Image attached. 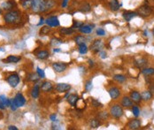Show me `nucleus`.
Returning a JSON list of instances; mask_svg holds the SVG:
<instances>
[{
	"mask_svg": "<svg viewBox=\"0 0 154 130\" xmlns=\"http://www.w3.org/2000/svg\"><path fill=\"white\" fill-rule=\"evenodd\" d=\"M4 20L6 24L13 25L19 23L20 20V13L18 10H12L9 11L4 15Z\"/></svg>",
	"mask_w": 154,
	"mask_h": 130,
	"instance_id": "f257e3e1",
	"label": "nucleus"
},
{
	"mask_svg": "<svg viewBox=\"0 0 154 130\" xmlns=\"http://www.w3.org/2000/svg\"><path fill=\"white\" fill-rule=\"evenodd\" d=\"M31 10L35 14L46 13V0H32Z\"/></svg>",
	"mask_w": 154,
	"mask_h": 130,
	"instance_id": "f03ea898",
	"label": "nucleus"
},
{
	"mask_svg": "<svg viewBox=\"0 0 154 130\" xmlns=\"http://www.w3.org/2000/svg\"><path fill=\"white\" fill-rule=\"evenodd\" d=\"M123 109L120 104H113L110 109V114L115 119H120L123 115Z\"/></svg>",
	"mask_w": 154,
	"mask_h": 130,
	"instance_id": "7ed1b4c3",
	"label": "nucleus"
},
{
	"mask_svg": "<svg viewBox=\"0 0 154 130\" xmlns=\"http://www.w3.org/2000/svg\"><path fill=\"white\" fill-rule=\"evenodd\" d=\"M137 14H139L140 16H142L143 18H146L149 17L151 14H152V8L150 5H142L137 9Z\"/></svg>",
	"mask_w": 154,
	"mask_h": 130,
	"instance_id": "20e7f679",
	"label": "nucleus"
},
{
	"mask_svg": "<svg viewBox=\"0 0 154 130\" xmlns=\"http://www.w3.org/2000/svg\"><path fill=\"white\" fill-rule=\"evenodd\" d=\"M6 81L12 88H16L20 83V77L17 74H12L7 77Z\"/></svg>",
	"mask_w": 154,
	"mask_h": 130,
	"instance_id": "39448f33",
	"label": "nucleus"
},
{
	"mask_svg": "<svg viewBox=\"0 0 154 130\" xmlns=\"http://www.w3.org/2000/svg\"><path fill=\"white\" fill-rule=\"evenodd\" d=\"M103 47H104V43L102 40H95L90 44V50L93 52H98V51H101Z\"/></svg>",
	"mask_w": 154,
	"mask_h": 130,
	"instance_id": "423d86ee",
	"label": "nucleus"
},
{
	"mask_svg": "<svg viewBox=\"0 0 154 130\" xmlns=\"http://www.w3.org/2000/svg\"><path fill=\"white\" fill-rule=\"evenodd\" d=\"M52 69L54 70V72L56 73H63L66 70V64L65 63H61V62H56L52 64Z\"/></svg>",
	"mask_w": 154,
	"mask_h": 130,
	"instance_id": "0eeeda50",
	"label": "nucleus"
},
{
	"mask_svg": "<svg viewBox=\"0 0 154 130\" xmlns=\"http://www.w3.org/2000/svg\"><path fill=\"white\" fill-rule=\"evenodd\" d=\"M45 23L48 26H50L51 28H56L60 25V20H58V18L57 16H51L45 20Z\"/></svg>",
	"mask_w": 154,
	"mask_h": 130,
	"instance_id": "6e6552de",
	"label": "nucleus"
},
{
	"mask_svg": "<svg viewBox=\"0 0 154 130\" xmlns=\"http://www.w3.org/2000/svg\"><path fill=\"white\" fill-rule=\"evenodd\" d=\"M14 99V102H15V104H16V105L18 106V107H22V106H24L25 104H26L25 98L23 97V95H22V94H20V93H18Z\"/></svg>",
	"mask_w": 154,
	"mask_h": 130,
	"instance_id": "1a4fd4ad",
	"label": "nucleus"
},
{
	"mask_svg": "<svg viewBox=\"0 0 154 130\" xmlns=\"http://www.w3.org/2000/svg\"><path fill=\"white\" fill-rule=\"evenodd\" d=\"M138 14L136 12H132V11H125L122 14V17L126 21H130L133 18L136 17Z\"/></svg>",
	"mask_w": 154,
	"mask_h": 130,
	"instance_id": "9d476101",
	"label": "nucleus"
},
{
	"mask_svg": "<svg viewBox=\"0 0 154 130\" xmlns=\"http://www.w3.org/2000/svg\"><path fill=\"white\" fill-rule=\"evenodd\" d=\"M135 66L138 68H141V69H143L145 67L147 66L148 65V61L147 60H145V58H136V60H135Z\"/></svg>",
	"mask_w": 154,
	"mask_h": 130,
	"instance_id": "9b49d317",
	"label": "nucleus"
},
{
	"mask_svg": "<svg viewBox=\"0 0 154 130\" xmlns=\"http://www.w3.org/2000/svg\"><path fill=\"white\" fill-rule=\"evenodd\" d=\"M56 90L60 93H64L71 89V85L67 83H58L56 85Z\"/></svg>",
	"mask_w": 154,
	"mask_h": 130,
	"instance_id": "f8f14e48",
	"label": "nucleus"
},
{
	"mask_svg": "<svg viewBox=\"0 0 154 130\" xmlns=\"http://www.w3.org/2000/svg\"><path fill=\"white\" fill-rule=\"evenodd\" d=\"M14 5H15V2L12 1V0H7V1H5L1 4V7L5 11H12L14 9Z\"/></svg>",
	"mask_w": 154,
	"mask_h": 130,
	"instance_id": "ddd939ff",
	"label": "nucleus"
},
{
	"mask_svg": "<svg viewBox=\"0 0 154 130\" xmlns=\"http://www.w3.org/2000/svg\"><path fill=\"white\" fill-rule=\"evenodd\" d=\"M108 92H109V95H110L111 98L114 99V100L117 99L118 98L120 97V95H121V91H120V89H118L117 87H112L108 90Z\"/></svg>",
	"mask_w": 154,
	"mask_h": 130,
	"instance_id": "4468645a",
	"label": "nucleus"
},
{
	"mask_svg": "<svg viewBox=\"0 0 154 130\" xmlns=\"http://www.w3.org/2000/svg\"><path fill=\"white\" fill-rule=\"evenodd\" d=\"M67 102L70 104V105L72 106H76L77 102L80 100L79 97L76 95V94H70V95L67 96Z\"/></svg>",
	"mask_w": 154,
	"mask_h": 130,
	"instance_id": "2eb2a0df",
	"label": "nucleus"
},
{
	"mask_svg": "<svg viewBox=\"0 0 154 130\" xmlns=\"http://www.w3.org/2000/svg\"><path fill=\"white\" fill-rule=\"evenodd\" d=\"M53 89V85L52 84V82L50 81H44L41 85V90L43 92H51Z\"/></svg>",
	"mask_w": 154,
	"mask_h": 130,
	"instance_id": "dca6fc26",
	"label": "nucleus"
},
{
	"mask_svg": "<svg viewBox=\"0 0 154 130\" xmlns=\"http://www.w3.org/2000/svg\"><path fill=\"white\" fill-rule=\"evenodd\" d=\"M35 56H37V58H38V60H44L50 57V52L48 51L43 50V51H39L37 52H35Z\"/></svg>",
	"mask_w": 154,
	"mask_h": 130,
	"instance_id": "f3484780",
	"label": "nucleus"
},
{
	"mask_svg": "<svg viewBox=\"0 0 154 130\" xmlns=\"http://www.w3.org/2000/svg\"><path fill=\"white\" fill-rule=\"evenodd\" d=\"M141 124H142L141 121H139V120H137V119H135V120H132V121H130L128 122V127L129 129H134V130H135V129L140 128Z\"/></svg>",
	"mask_w": 154,
	"mask_h": 130,
	"instance_id": "a211bd4d",
	"label": "nucleus"
},
{
	"mask_svg": "<svg viewBox=\"0 0 154 130\" xmlns=\"http://www.w3.org/2000/svg\"><path fill=\"white\" fill-rule=\"evenodd\" d=\"M93 25H90V24H83L80 28L79 31L82 34H90L93 30Z\"/></svg>",
	"mask_w": 154,
	"mask_h": 130,
	"instance_id": "6ab92c4d",
	"label": "nucleus"
},
{
	"mask_svg": "<svg viewBox=\"0 0 154 130\" xmlns=\"http://www.w3.org/2000/svg\"><path fill=\"white\" fill-rule=\"evenodd\" d=\"M130 98H131L132 101H134L135 103H140L142 98H141V94L137 91L133 90L131 93H130Z\"/></svg>",
	"mask_w": 154,
	"mask_h": 130,
	"instance_id": "aec40b11",
	"label": "nucleus"
},
{
	"mask_svg": "<svg viewBox=\"0 0 154 130\" xmlns=\"http://www.w3.org/2000/svg\"><path fill=\"white\" fill-rule=\"evenodd\" d=\"M110 9L113 11V12H116L120 9L121 7V5L118 2V0H110L109 1V4H108Z\"/></svg>",
	"mask_w": 154,
	"mask_h": 130,
	"instance_id": "412c9836",
	"label": "nucleus"
},
{
	"mask_svg": "<svg viewBox=\"0 0 154 130\" xmlns=\"http://www.w3.org/2000/svg\"><path fill=\"white\" fill-rule=\"evenodd\" d=\"M121 105L123 107L129 108V107H131V106H133V101L128 97H124L121 100Z\"/></svg>",
	"mask_w": 154,
	"mask_h": 130,
	"instance_id": "4be33fe9",
	"label": "nucleus"
},
{
	"mask_svg": "<svg viewBox=\"0 0 154 130\" xmlns=\"http://www.w3.org/2000/svg\"><path fill=\"white\" fill-rule=\"evenodd\" d=\"M40 94V86L39 84H35L31 89V97L33 98H37Z\"/></svg>",
	"mask_w": 154,
	"mask_h": 130,
	"instance_id": "5701e85b",
	"label": "nucleus"
},
{
	"mask_svg": "<svg viewBox=\"0 0 154 130\" xmlns=\"http://www.w3.org/2000/svg\"><path fill=\"white\" fill-rule=\"evenodd\" d=\"M90 10H91V6L88 2L82 3L79 8V11L81 12V13H89V12H90Z\"/></svg>",
	"mask_w": 154,
	"mask_h": 130,
	"instance_id": "b1692460",
	"label": "nucleus"
},
{
	"mask_svg": "<svg viewBox=\"0 0 154 130\" xmlns=\"http://www.w3.org/2000/svg\"><path fill=\"white\" fill-rule=\"evenodd\" d=\"M141 98H142V100H145V101L151 100L152 98V94L149 90L143 91L141 93Z\"/></svg>",
	"mask_w": 154,
	"mask_h": 130,
	"instance_id": "393cba45",
	"label": "nucleus"
},
{
	"mask_svg": "<svg viewBox=\"0 0 154 130\" xmlns=\"http://www.w3.org/2000/svg\"><path fill=\"white\" fill-rule=\"evenodd\" d=\"M20 60H21V58H20V57L10 55V56H8V57L5 58V61L7 62V63H18Z\"/></svg>",
	"mask_w": 154,
	"mask_h": 130,
	"instance_id": "a878e982",
	"label": "nucleus"
},
{
	"mask_svg": "<svg viewBox=\"0 0 154 130\" xmlns=\"http://www.w3.org/2000/svg\"><path fill=\"white\" fill-rule=\"evenodd\" d=\"M75 32V29L73 28H61L60 29V33L64 35H70Z\"/></svg>",
	"mask_w": 154,
	"mask_h": 130,
	"instance_id": "bb28decb",
	"label": "nucleus"
},
{
	"mask_svg": "<svg viewBox=\"0 0 154 130\" xmlns=\"http://www.w3.org/2000/svg\"><path fill=\"white\" fill-rule=\"evenodd\" d=\"M40 79V76L38 75V74L37 73H30V74H28V76H27V80L28 81H33V82H35V81H37L38 80Z\"/></svg>",
	"mask_w": 154,
	"mask_h": 130,
	"instance_id": "cd10ccee",
	"label": "nucleus"
},
{
	"mask_svg": "<svg viewBox=\"0 0 154 130\" xmlns=\"http://www.w3.org/2000/svg\"><path fill=\"white\" fill-rule=\"evenodd\" d=\"M75 42L77 45H81L87 42V38L83 37V35H77V37H75Z\"/></svg>",
	"mask_w": 154,
	"mask_h": 130,
	"instance_id": "c85d7f7f",
	"label": "nucleus"
},
{
	"mask_svg": "<svg viewBox=\"0 0 154 130\" xmlns=\"http://www.w3.org/2000/svg\"><path fill=\"white\" fill-rule=\"evenodd\" d=\"M51 32V27L50 26H44L42 27V28L39 31V35H49V33Z\"/></svg>",
	"mask_w": 154,
	"mask_h": 130,
	"instance_id": "c756f323",
	"label": "nucleus"
},
{
	"mask_svg": "<svg viewBox=\"0 0 154 130\" xmlns=\"http://www.w3.org/2000/svg\"><path fill=\"white\" fill-rule=\"evenodd\" d=\"M142 74H145V75H153L154 74V68L152 67H145L143 68V70H142Z\"/></svg>",
	"mask_w": 154,
	"mask_h": 130,
	"instance_id": "7c9ffc66",
	"label": "nucleus"
},
{
	"mask_svg": "<svg viewBox=\"0 0 154 130\" xmlns=\"http://www.w3.org/2000/svg\"><path fill=\"white\" fill-rule=\"evenodd\" d=\"M90 127H92V128H98V127H100L101 122L98 119H92L90 121Z\"/></svg>",
	"mask_w": 154,
	"mask_h": 130,
	"instance_id": "2f4dec72",
	"label": "nucleus"
},
{
	"mask_svg": "<svg viewBox=\"0 0 154 130\" xmlns=\"http://www.w3.org/2000/svg\"><path fill=\"white\" fill-rule=\"evenodd\" d=\"M10 101L11 100H9L5 96H4V95L0 96V102H1L5 106V107H9V106H10Z\"/></svg>",
	"mask_w": 154,
	"mask_h": 130,
	"instance_id": "473e14b6",
	"label": "nucleus"
},
{
	"mask_svg": "<svg viewBox=\"0 0 154 130\" xmlns=\"http://www.w3.org/2000/svg\"><path fill=\"white\" fill-rule=\"evenodd\" d=\"M55 6L54 0H46V12L52 10Z\"/></svg>",
	"mask_w": 154,
	"mask_h": 130,
	"instance_id": "72a5a7b5",
	"label": "nucleus"
},
{
	"mask_svg": "<svg viewBox=\"0 0 154 130\" xmlns=\"http://www.w3.org/2000/svg\"><path fill=\"white\" fill-rule=\"evenodd\" d=\"M31 5H32V0H22L21 1V5L24 9L31 8Z\"/></svg>",
	"mask_w": 154,
	"mask_h": 130,
	"instance_id": "f704fd0d",
	"label": "nucleus"
},
{
	"mask_svg": "<svg viewBox=\"0 0 154 130\" xmlns=\"http://www.w3.org/2000/svg\"><path fill=\"white\" fill-rule=\"evenodd\" d=\"M113 79L118 81V82H120V83H122V82H124L126 81V77L122 74H115L113 76Z\"/></svg>",
	"mask_w": 154,
	"mask_h": 130,
	"instance_id": "c9c22d12",
	"label": "nucleus"
},
{
	"mask_svg": "<svg viewBox=\"0 0 154 130\" xmlns=\"http://www.w3.org/2000/svg\"><path fill=\"white\" fill-rule=\"evenodd\" d=\"M79 52L81 54H86L88 52V47L85 43L79 45Z\"/></svg>",
	"mask_w": 154,
	"mask_h": 130,
	"instance_id": "e433bc0d",
	"label": "nucleus"
},
{
	"mask_svg": "<svg viewBox=\"0 0 154 130\" xmlns=\"http://www.w3.org/2000/svg\"><path fill=\"white\" fill-rule=\"evenodd\" d=\"M98 117L99 120L104 121V120H107V119H108L109 114H108V112H101L98 113Z\"/></svg>",
	"mask_w": 154,
	"mask_h": 130,
	"instance_id": "4c0bfd02",
	"label": "nucleus"
},
{
	"mask_svg": "<svg viewBox=\"0 0 154 130\" xmlns=\"http://www.w3.org/2000/svg\"><path fill=\"white\" fill-rule=\"evenodd\" d=\"M84 23L83 22H81V21H77V20H74V23H73V26L72 28L75 29V28H80L82 25H83Z\"/></svg>",
	"mask_w": 154,
	"mask_h": 130,
	"instance_id": "58836bf2",
	"label": "nucleus"
},
{
	"mask_svg": "<svg viewBox=\"0 0 154 130\" xmlns=\"http://www.w3.org/2000/svg\"><path fill=\"white\" fill-rule=\"evenodd\" d=\"M91 102H92V105L94 106V107L98 108V107H102L103 106V104L96 99H91Z\"/></svg>",
	"mask_w": 154,
	"mask_h": 130,
	"instance_id": "ea45409f",
	"label": "nucleus"
},
{
	"mask_svg": "<svg viewBox=\"0 0 154 130\" xmlns=\"http://www.w3.org/2000/svg\"><path fill=\"white\" fill-rule=\"evenodd\" d=\"M62 43H63V42H62V40H60V39L53 38V39H52L51 44H52V45H60V44H61Z\"/></svg>",
	"mask_w": 154,
	"mask_h": 130,
	"instance_id": "a19ab883",
	"label": "nucleus"
},
{
	"mask_svg": "<svg viewBox=\"0 0 154 130\" xmlns=\"http://www.w3.org/2000/svg\"><path fill=\"white\" fill-rule=\"evenodd\" d=\"M132 112H133V114H134L135 117H138L140 115V110H139V108L137 107V106H133Z\"/></svg>",
	"mask_w": 154,
	"mask_h": 130,
	"instance_id": "79ce46f5",
	"label": "nucleus"
},
{
	"mask_svg": "<svg viewBox=\"0 0 154 130\" xmlns=\"http://www.w3.org/2000/svg\"><path fill=\"white\" fill-rule=\"evenodd\" d=\"M10 107L12 109V111H16L17 108H18V106L16 105L15 102H14V99H12L10 101Z\"/></svg>",
	"mask_w": 154,
	"mask_h": 130,
	"instance_id": "37998d69",
	"label": "nucleus"
},
{
	"mask_svg": "<svg viewBox=\"0 0 154 130\" xmlns=\"http://www.w3.org/2000/svg\"><path fill=\"white\" fill-rule=\"evenodd\" d=\"M93 88V85H92V81H88L86 82V84H85V89L87 91H90Z\"/></svg>",
	"mask_w": 154,
	"mask_h": 130,
	"instance_id": "c03bdc74",
	"label": "nucleus"
},
{
	"mask_svg": "<svg viewBox=\"0 0 154 130\" xmlns=\"http://www.w3.org/2000/svg\"><path fill=\"white\" fill-rule=\"evenodd\" d=\"M37 73L38 74V75L40 76V78H44L45 77V74H44V71L43 69H41L40 67L37 68Z\"/></svg>",
	"mask_w": 154,
	"mask_h": 130,
	"instance_id": "a18cd8bd",
	"label": "nucleus"
},
{
	"mask_svg": "<svg viewBox=\"0 0 154 130\" xmlns=\"http://www.w3.org/2000/svg\"><path fill=\"white\" fill-rule=\"evenodd\" d=\"M97 35H100V37H103V35H105V31L103 29V28H98L97 30Z\"/></svg>",
	"mask_w": 154,
	"mask_h": 130,
	"instance_id": "49530a36",
	"label": "nucleus"
},
{
	"mask_svg": "<svg viewBox=\"0 0 154 130\" xmlns=\"http://www.w3.org/2000/svg\"><path fill=\"white\" fill-rule=\"evenodd\" d=\"M67 3H68V0H63L62 3H61V7L66 8L67 6Z\"/></svg>",
	"mask_w": 154,
	"mask_h": 130,
	"instance_id": "de8ad7c7",
	"label": "nucleus"
},
{
	"mask_svg": "<svg viewBox=\"0 0 154 130\" xmlns=\"http://www.w3.org/2000/svg\"><path fill=\"white\" fill-rule=\"evenodd\" d=\"M50 118H51V120H52V121H55L56 119H57V115H56V114H52V115L50 116Z\"/></svg>",
	"mask_w": 154,
	"mask_h": 130,
	"instance_id": "09e8293b",
	"label": "nucleus"
},
{
	"mask_svg": "<svg viewBox=\"0 0 154 130\" xmlns=\"http://www.w3.org/2000/svg\"><path fill=\"white\" fill-rule=\"evenodd\" d=\"M8 129H9V130H18V128H17L15 126H9V127H8Z\"/></svg>",
	"mask_w": 154,
	"mask_h": 130,
	"instance_id": "8fccbe9b",
	"label": "nucleus"
},
{
	"mask_svg": "<svg viewBox=\"0 0 154 130\" xmlns=\"http://www.w3.org/2000/svg\"><path fill=\"white\" fill-rule=\"evenodd\" d=\"M100 56L102 58H106V53L104 51H100Z\"/></svg>",
	"mask_w": 154,
	"mask_h": 130,
	"instance_id": "3c124183",
	"label": "nucleus"
},
{
	"mask_svg": "<svg viewBox=\"0 0 154 130\" xmlns=\"http://www.w3.org/2000/svg\"><path fill=\"white\" fill-rule=\"evenodd\" d=\"M44 23V20H43V18H41V20H40V22L38 23V26H40V25H42V24H43Z\"/></svg>",
	"mask_w": 154,
	"mask_h": 130,
	"instance_id": "603ef678",
	"label": "nucleus"
},
{
	"mask_svg": "<svg viewBox=\"0 0 154 130\" xmlns=\"http://www.w3.org/2000/svg\"><path fill=\"white\" fill-rule=\"evenodd\" d=\"M5 108V106L1 103V102H0V109H1V110H4Z\"/></svg>",
	"mask_w": 154,
	"mask_h": 130,
	"instance_id": "864d4df0",
	"label": "nucleus"
},
{
	"mask_svg": "<svg viewBox=\"0 0 154 130\" xmlns=\"http://www.w3.org/2000/svg\"><path fill=\"white\" fill-rule=\"evenodd\" d=\"M89 64H90V66L92 67V66H94V62H93V60H89Z\"/></svg>",
	"mask_w": 154,
	"mask_h": 130,
	"instance_id": "5fc2aeb1",
	"label": "nucleus"
},
{
	"mask_svg": "<svg viewBox=\"0 0 154 130\" xmlns=\"http://www.w3.org/2000/svg\"><path fill=\"white\" fill-rule=\"evenodd\" d=\"M58 51H60V49H54V52H58Z\"/></svg>",
	"mask_w": 154,
	"mask_h": 130,
	"instance_id": "6e6d98bb",
	"label": "nucleus"
},
{
	"mask_svg": "<svg viewBox=\"0 0 154 130\" xmlns=\"http://www.w3.org/2000/svg\"><path fill=\"white\" fill-rule=\"evenodd\" d=\"M0 14H2V9L0 8Z\"/></svg>",
	"mask_w": 154,
	"mask_h": 130,
	"instance_id": "4d7b16f0",
	"label": "nucleus"
},
{
	"mask_svg": "<svg viewBox=\"0 0 154 130\" xmlns=\"http://www.w3.org/2000/svg\"><path fill=\"white\" fill-rule=\"evenodd\" d=\"M152 34H153V37H154V28H153V29H152Z\"/></svg>",
	"mask_w": 154,
	"mask_h": 130,
	"instance_id": "13d9d810",
	"label": "nucleus"
}]
</instances>
